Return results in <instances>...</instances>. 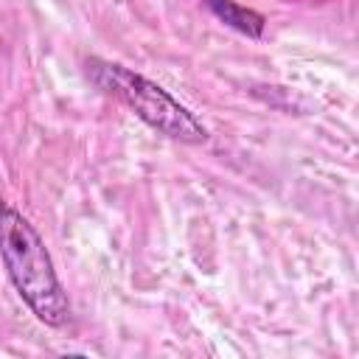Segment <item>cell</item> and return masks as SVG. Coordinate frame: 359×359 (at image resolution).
<instances>
[{
    "mask_svg": "<svg viewBox=\"0 0 359 359\" xmlns=\"http://www.w3.org/2000/svg\"><path fill=\"white\" fill-rule=\"evenodd\" d=\"M0 261L22 303L50 328H62L70 320V300L56 278L50 252L34 224L0 202Z\"/></svg>",
    "mask_w": 359,
    "mask_h": 359,
    "instance_id": "obj_1",
    "label": "cell"
},
{
    "mask_svg": "<svg viewBox=\"0 0 359 359\" xmlns=\"http://www.w3.org/2000/svg\"><path fill=\"white\" fill-rule=\"evenodd\" d=\"M87 76L98 90L126 104L154 132L191 146L208 140V129L202 126V121L188 107H182L168 90L149 81L146 76L104 59H87Z\"/></svg>",
    "mask_w": 359,
    "mask_h": 359,
    "instance_id": "obj_2",
    "label": "cell"
},
{
    "mask_svg": "<svg viewBox=\"0 0 359 359\" xmlns=\"http://www.w3.org/2000/svg\"><path fill=\"white\" fill-rule=\"evenodd\" d=\"M205 6L213 11V17H219L224 25L236 28L238 34H247L252 39L264 34V17L247 6H238L236 0H205Z\"/></svg>",
    "mask_w": 359,
    "mask_h": 359,
    "instance_id": "obj_3",
    "label": "cell"
}]
</instances>
